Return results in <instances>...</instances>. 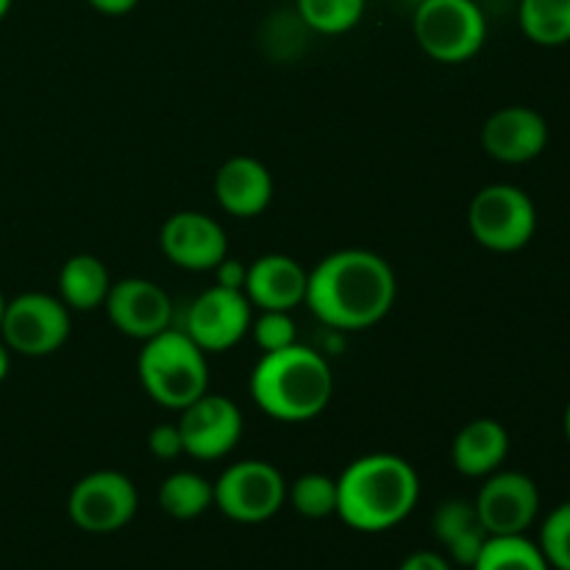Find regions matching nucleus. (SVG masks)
Instances as JSON below:
<instances>
[{"label":"nucleus","instance_id":"nucleus-1","mask_svg":"<svg viewBox=\"0 0 570 570\" xmlns=\"http://www.w3.org/2000/svg\"><path fill=\"white\" fill-rule=\"evenodd\" d=\"M395 295L399 284L387 259L365 248H345L317 262L304 304L323 326L365 332L390 315Z\"/></svg>","mask_w":570,"mask_h":570},{"label":"nucleus","instance_id":"nucleus-2","mask_svg":"<svg viewBox=\"0 0 570 570\" xmlns=\"http://www.w3.org/2000/svg\"><path fill=\"white\" fill-rule=\"evenodd\" d=\"M421 499V476L399 454H367L337 479V515L356 532H387L412 515Z\"/></svg>","mask_w":570,"mask_h":570},{"label":"nucleus","instance_id":"nucleus-3","mask_svg":"<svg viewBox=\"0 0 570 570\" xmlns=\"http://www.w3.org/2000/svg\"><path fill=\"white\" fill-rule=\"evenodd\" d=\"M250 399L278 423L315 421L334 395L332 365L315 348L295 343L262 354L250 373Z\"/></svg>","mask_w":570,"mask_h":570},{"label":"nucleus","instance_id":"nucleus-4","mask_svg":"<svg viewBox=\"0 0 570 570\" xmlns=\"http://www.w3.org/2000/svg\"><path fill=\"white\" fill-rule=\"evenodd\" d=\"M137 376L150 401L165 410H187L209 393L206 351L184 328H167L145 340L137 356Z\"/></svg>","mask_w":570,"mask_h":570},{"label":"nucleus","instance_id":"nucleus-5","mask_svg":"<svg viewBox=\"0 0 570 570\" xmlns=\"http://www.w3.org/2000/svg\"><path fill=\"white\" fill-rule=\"evenodd\" d=\"M412 31L423 53L440 65H465L488 42V20L476 0H421Z\"/></svg>","mask_w":570,"mask_h":570},{"label":"nucleus","instance_id":"nucleus-6","mask_svg":"<svg viewBox=\"0 0 570 570\" xmlns=\"http://www.w3.org/2000/svg\"><path fill=\"white\" fill-rule=\"evenodd\" d=\"M468 226L482 248L495 254H515L532 243L538 232V209L534 200L515 184H490L473 195Z\"/></svg>","mask_w":570,"mask_h":570},{"label":"nucleus","instance_id":"nucleus-7","mask_svg":"<svg viewBox=\"0 0 570 570\" xmlns=\"http://www.w3.org/2000/svg\"><path fill=\"white\" fill-rule=\"evenodd\" d=\"M70 337V309L65 301L48 293H22L6 301L0 340L11 354L50 356Z\"/></svg>","mask_w":570,"mask_h":570},{"label":"nucleus","instance_id":"nucleus-8","mask_svg":"<svg viewBox=\"0 0 570 570\" xmlns=\"http://www.w3.org/2000/svg\"><path fill=\"white\" fill-rule=\"evenodd\" d=\"M287 501L282 471L265 460H243L215 482V507L234 523H265Z\"/></svg>","mask_w":570,"mask_h":570},{"label":"nucleus","instance_id":"nucleus-9","mask_svg":"<svg viewBox=\"0 0 570 570\" xmlns=\"http://www.w3.org/2000/svg\"><path fill=\"white\" fill-rule=\"evenodd\" d=\"M139 507L137 484L120 471H95L78 479L67 499L70 521L81 532L111 534L134 521Z\"/></svg>","mask_w":570,"mask_h":570},{"label":"nucleus","instance_id":"nucleus-10","mask_svg":"<svg viewBox=\"0 0 570 570\" xmlns=\"http://www.w3.org/2000/svg\"><path fill=\"white\" fill-rule=\"evenodd\" d=\"M250 321H254V306H250L248 295L243 289L215 284L189 304L184 332L206 354H223L250 332Z\"/></svg>","mask_w":570,"mask_h":570},{"label":"nucleus","instance_id":"nucleus-11","mask_svg":"<svg viewBox=\"0 0 570 570\" xmlns=\"http://www.w3.org/2000/svg\"><path fill=\"white\" fill-rule=\"evenodd\" d=\"M178 432L184 440V454L200 462H215L232 454L243 440V412L228 395L206 393L181 410Z\"/></svg>","mask_w":570,"mask_h":570},{"label":"nucleus","instance_id":"nucleus-12","mask_svg":"<svg viewBox=\"0 0 570 570\" xmlns=\"http://www.w3.org/2000/svg\"><path fill=\"white\" fill-rule=\"evenodd\" d=\"M476 512L488 534H527L540 515V490L521 471H495L484 476Z\"/></svg>","mask_w":570,"mask_h":570},{"label":"nucleus","instance_id":"nucleus-13","mask_svg":"<svg viewBox=\"0 0 570 570\" xmlns=\"http://www.w3.org/2000/svg\"><path fill=\"white\" fill-rule=\"evenodd\" d=\"M104 306L117 332L142 343L173 326L170 295L150 278L134 276L111 282Z\"/></svg>","mask_w":570,"mask_h":570},{"label":"nucleus","instance_id":"nucleus-14","mask_svg":"<svg viewBox=\"0 0 570 570\" xmlns=\"http://www.w3.org/2000/svg\"><path fill=\"white\" fill-rule=\"evenodd\" d=\"M161 254L181 271H215L228 256V239L220 223L204 212H176L159 232Z\"/></svg>","mask_w":570,"mask_h":570},{"label":"nucleus","instance_id":"nucleus-15","mask_svg":"<svg viewBox=\"0 0 570 570\" xmlns=\"http://www.w3.org/2000/svg\"><path fill=\"white\" fill-rule=\"evenodd\" d=\"M549 145V122L529 106H504L482 126V148L504 165H527Z\"/></svg>","mask_w":570,"mask_h":570},{"label":"nucleus","instance_id":"nucleus-16","mask_svg":"<svg viewBox=\"0 0 570 570\" xmlns=\"http://www.w3.org/2000/svg\"><path fill=\"white\" fill-rule=\"evenodd\" d=\"M309 273L287 254H265L248 265L245 289L256 309L293 312L306 301Z\"/></svg>","mask_w":570,"mask_h":570},{"label":"nucleus","instance_id":"nucleus-17","mask_svg":"<svg viewBox=\"0 0 570 570\" xmlns=\"http://www.w3.org/2000/svg\"><path fill=\"white\" fill-rule=\"evenodd\" d=\"M215 195L234 217H259L273 200V176L254 156H232L215 176Z\"/></svg>","mask_w":570,"mask_h":570},{"label":"nucleus","instance_id":"nucleus-18","mask_svg":"<svg viewBox=\"0 0 570 570\" xmlns=\"http://www.w3.org/2000/svg\"><path fill=\"white\" fill-rule=\"evenodd\" d=\"M510 454V432L495 417H476L456 432L451 462L468 479H484L501 471Z\"/></svg>","mask_w":570,"mask_h":570},{"label":"nucleus","instance_id":"nucleus-19","mask_svg":"<svg viewBox=\"0 0 570 570\" xmlns=\"http://www.w3.org/2000/svg\"><path fill=\"white\" fill-rule=\"evenodd\" d=\"M432 534L451 560L462 568H471L476 562L479 551L488 543V529L479 518L476 504L465 499H449L434 510Z\"/></svg>","mask_w":570,"mask_h":570},{"label":"nucleus","instance_id":"nucleus-20","mask_svg":"<svg viewBox=\"0 0 570 570\" xmlns=\"http://www.w3.org/2000/svg\"><path fill=\"white\" fill-rule=\"evenodd\" d=\"M111 276L104 262L92 254H76L59 271V298L67 309L95 312L106 304Z\"/></svg>","mask_w":570,"mask_h":570},{"label":"nucleus","instance_id":"nucleus-21","mask_svg":"<svg viewBox=\"0 0 570 570\" xmlns=\"http://www.w3.org/2000/svg\"><path fill=\"white\" fill-rule=\"evenodd\" d=\"M518 22L529 42L560 48L570 42V0H521Z\"/></svg>","mask_w":570,"mask_h":570},{"label":"nucleus","instance_id":"nucleus-22","mask_svg":"<svg viewBox=\"0 0 570 570\" xmlns=\"http://www.w3.org/2000/svg\"><path fill=\"white\" fill-rule=\"evenodd\" d=\"M159 507L176 521H195L215 507V484L206 482L200 473L176 471L161 482Z\"/></svg>","mask_w":570,"mask_h":570},{"label":"nucleus","instance_id":"nucleus-23","mask_svg":"<svg viewBox=\"0 0 570 570\" xmlns=\"http://www.w3.org/2000/svg\"><path fill=\"white\" fill-rule=\"evenodd\" d=\"M471 570H551L527 534H490Z\"/></svg>","mask_w":570,"mask_h":570},{"label":"nucleus","instance_id":"nucleus-24","mask_svg":"<svg viewBox=\"0 0 570 570\" xmlns=\"http://www.w3.org/2000/svg\"><path fill=\"white\" fill-rule=\"evenodd\" d=\"M295 11L312 33L340 37L360 26L365 0H295Z\"/></svg>","mask_w":570,"mask_h":570},{"label":"nucleus","instance_id":"nucleus-25","mask_svg":"<svg viewBox=\"0 0 570 570\" xmlns=\"http://www.w3.org/2000/svg\"><path fill=\"white\" fill-rule=\"evenodd\" d=\"M287 501L301 518L309 521L337 515V479L326 473H304L287 484Z\"/></svg>","mask_w":570,"mask_h":570},{"label":"nucleus","instance_id":"nucleus-26","mask_svg":"<svg viewBox=\"0 0 570 570\" xmlns=\"http://www.w3.org/2000/svg\"><path fill=\"white\" fill-rule=\"evenodd\" d=\"M540 551L554 570H570V501L549 512L540 527Z\"/></svg>","mask_w":570,"mask_h":570},{"label":"nucleus","instance_id":"nucleus-27","mask_svg":"<svg viewBox=\"0 0 570 570\" xmlns=\"http://www.w3.org/2000/svg\"><path fill=\"white\" fill-rule=\"evenodd\" d=\"M250 334H254V343L259 345L262 354H271V351H282L295 345V321L289 312L278 309H259V317L250 321Z\"/></svg>","mask_w":570,"mask_h":570},{"label":"nucleus","instance_id":"nucleus-28","mask_svg":"<svg viewBox=\"0 0 570 570\" xmlns=\"http://www.w3.org/2000/svg\"><path fill=\"white\" fill-rule=\"evenodd\" d=\"M148 451L156 460H176L184 454V440L178 423H159L148 432Z\"/></svg>","mask_w":570,"mask_h":570},{"label":"nucleus","instance_id":"nucleus-29","mask_svg":"<svg viewBox=\"0 0 570 570\" xmlns=\"http://www.w3.org/2000/svg\"><path fill=\"white\" fill-rule=\"evenodd\" d=\"M217 276V284L220 287H228V289H245V278H248V265H243V262L237 259H223L220 265L212 271Z\"/></svg>","mask_w":570,"mask_h":570},{"label":"nucleus","instance_id":"nucleus-30","mask_svg":"<svg viewBox=\"0 0 570 570\" xmlns=\"http://www.w3.org/2000/svg\"><path fill=\"white\" fill-rule=\"evenodd\" d=\"M399 570H451V562L438 551H415L401 562Z\"/></svg>","mask_w":570,"mask_h":570},{"label":"nucleus","instance_id":"nucleus-31","mask_svg":"<svg viewBox=\"0 0 570 570\" xmlns=\"http://www.w3.org/2000/svg\"><path fill=\"white\" fill-rule=\"evenodd\" d=\"M87 3L106 17H122L137 9L139 0H87Z\"/></svg>","mask_w":570,"mask_h":570},{"label":"nucleus","instance_id":"nucleus-32","mask_svg":"<svg viewBox=\"0 0 570 570\" xmlns=\"http://www.w3.org/2000/svg\"><path fill=\"white\" fill-rule=\"evenodd\" d=\"M9 367H11V351H9V345L0 340V382L9 376Z\"/></svg>","mask_w":570,"mask_h":570},{"label":"nucleus","instance_id":"nucleus-33","mask_svg":"<svg viewBox=\"0 0 570 570\" xmlns=\"http://www.w3.org/2000/svg\"><path fill=\"white\" fill-rule=\"evenodd\" d=\"M562 429H566V438H568V443H570V401H568V406H566V415H562Z\"/></svg>","mask_w":570,"mask_h":570},{"label":"nucleus","instance_id":"nucleus-34","mask_svg":"<svg viewBox=\"0 0 570 570\" xmlns=\"http://www.w3.org/2000/svg\"><path fill=\"white\" fill-rule=\"evenodd\" d=\"M9 9H11V0H0V22L6 20V14H9Z\"/></svg>","mask_w":570,"mask_h":570},{"label":"nucleus","instance_id":"nucleus-35","mask_svg":"<svg viewBox=\"0 0 570 570\" xmlns=\"http://www.w3.org/2000/svg\"><path fill=\"white\" fill-rule=\"evenodd\" d=\"M3 309H6V298L3 293H0V321H3Z\"/></svg>","mask_w":570,"mask_h":570}]
</instances>
